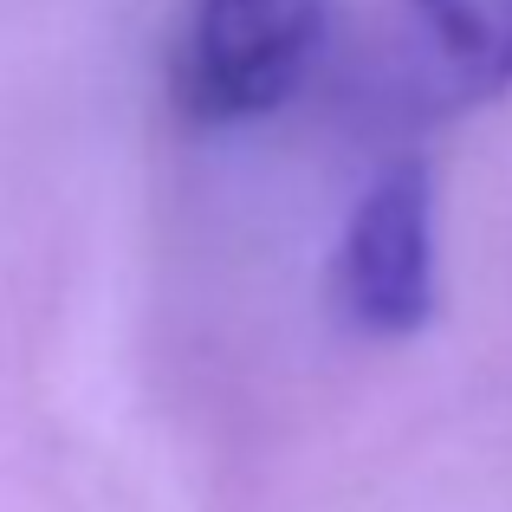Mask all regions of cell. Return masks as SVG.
<instances>
[{"label": "cell", "mask_w": 512, "mask_h": 512, "mask_svg": "<svg viewBox=\"0 0 512 512\" xmlns=\"http://www.w3.org/2000/svg\"><path fill=\"white\" fill-rule=\"evenodd\" d=\"M331 33V0H188L169 91L188 124H253L305 85Z\"/></svg>", "instance_id": "cell-1"}, {"label": "cell", "mask_w": 512, "mask_h": 512, "mask_svg": "<svg viewBox=\"0 0 512 512\" xmlns=\"http://www.w3.org/2000/svg\"><path fill=\"white\" fill-rule=\"evenodd\" d=\"M338 299L370 338H409L435 318V188L422 163L383 169L357 195L338 247Z\"/></svg>", "instance_id": "cell-2"}, {"label": "cell", "mask_w": 512, "mask_h": 512, "mask_svg": "<svg viewBox=\"0 0 512 512\" xmlns=\"http://www.w3.org/2000/svg\"><path fill=\"white\" fill-rule=\"evenodd\" d=\"M422 39L461 98L512 91V0H409Z\"/></svg>", "instance_id": "cell-3"}]
</instances>
